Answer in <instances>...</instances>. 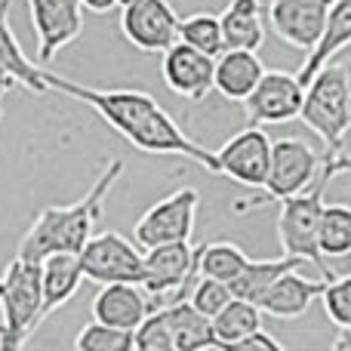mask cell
I'll list each match as a JSON object with an SVG mask.
<instances>
[{"label":"cell","mask_w":351,"mask_h":351,"mask_svg":"<svg viewBox=\"0 0 351 351\" xmlns=\"http://www.w3.org/2000/svg\"><path fill=\"white\" fill-rule=\"evenodd\" d=\"M342 173H351V154H324V164L317 179L311 182L305 191L293 194V197L280 200L278 213V241L284 256H296V259L308 262L321 271V278H336L327 265H324V253L317 243V228H321V213H324V194L327 185Z\"/></svg>","instance_id":"obj_3"},{"label":"cell","mask_w":351,"mask_h":351,"mask_svg":"<svg viewBox=\"0 0 351 351\" xmlns=\"http://www.w3.org/2000/svg\"><path fill=\"white\" fill-rule=\"evenodd\" d=\"M231 351H280V342L259 327V330H253L250 336H243V339L237 342Z\"/></svg>","instance_id":"obj_33"},{"label":"cell","mask_w":351,"mask_h":351,"mask_svg":"<svg viewBox=\"0 0 351 351\" xmlns=\"http://www.w3.org/2000/svg\"><path fill=\"white\" fill-rule=\"evenodd\" d=\"M136 348L139 351H176L170 308H154L152 315L136 327Z\"/></svg>","instance_id":"obj_30"},{"label":"cell","mask_w":351,"mask_h":351,"mask_svg":"<svg viewBox=\"0 0 351 351\" xmlns=\"http://www.w3.org/2000/svg\"><path fill=\"white\" fill-rule=\"evenodd\" d=\"M231 299H234L231 287L219 278H206V274H200L197 284H194L191 293H188V302H191L197 311H204L206 317H216Z\"/></svg>","instance_id":"obj_31"},{"label":"cell","mask_w":351,"mask_h":351,"mask_svg":"<svg viewBox=\"0 0 351 351\" xmlns=\"http://www.w3.org/2000/svg\"><path fill=\"white\" fill-rule=\"evenodd\" d=\"M80 262H84L86 280L93 284H142V271H145V250L139 243L127 241L117 231H102L86 241L80 250Z\"/></svg>","instance_id":"obj_8"},{"label":"cell","mask_w":351,"mask_h":351,"mask_svg":"<svg viewBox=\"0 0 351 351\" xmlns=\"http://www.w3.org/2000/svg\"><path fill=\"white\" fill-rule=\"evenodd\" d=\"M197 278H200V243L194 247L191 241H176L145 250L142 287H145L148 299H152V311L188 299Z\"/></svg>","instance_id":"obj_6"},{"label":"cell","mask_w":351,"mask_h":351,"mask_svg":"<svg viewBox=\"0 0 351 351\" xmlns=\"http://www.w3.org/2000/svg\"><path fill=\"white\" fill-rule=\"evenodd\" d=\"M47 84H49V90L62 93V96L90 105L117 136H123L139 152L182 154V158L194 160L197 167H204L206 173L219 176L216 152H206L204 145H197L173 121L170 111L154 96H148L145 90H96V86L77 84V80H65L53 71H47Z\"/></svg>","instance_id":"obj_1"},{"label":"cell","mask_w":351,"mask_h":351,"mask_svg":"<svg viewBox=\"0 0 351 351\" xmlns=\"http://www.w3.org/2000/svg\"><path fill=\"white\" fill-rule=\"evenodd\" d=\"M43 278L40 262L16 259L0 274V351H19L43 324Z\"/></svg>","instance_id":"obj_4"},{"label":"cell","mask_w":351,"mask_h":351,"mask_svg":"<svg viewBox=\"0 0 351 351\" xmlns=\"http://www.w3.org/2000/svg\"><path fill=\"white\" fill-rule=\"evenodd\" d=\"M176 333V351H200V348H219L216 333H213V317L197 311L188 299L167 305Z\"/></svg>","instance_id":"obj_24"},{"label":"cell","mask_w":351,"mask_h":351,"mask_svg":"<svg viewBox=\"0 0 351 351\" xmlns=\"http://www.w3.org/2000/svg\"><path fill=\"white\" fill-rule=\"evenodd\" d=\"M130 3H136V0H117V6H130Z\"/></svg>","instance_id":"obj_38"},{"label":"cell","mask_w":351,"mask_h":351,"mask_svg":"<svg viewBox=\"0 0 351 351\" xmlns=\"http://www.w3.org/2000/svg\"><path fill=\"white\" fill-rule=\"evenodd\" d=\"M271 145L268 133L262 127H243L225 142L216 152L219 176L237 182L247 188H262L268 179V167H271Z\"/></svg>","instance_id":"obj_12"},{"label":"cell","mask_w":351,"mask_h":351,"mask_svg":"<svg viewBox=\"0 0 351 351\" xmlns=\"http://www.w3.org/2000/svg\"><path fill=\"white\" fill-rule=\"evenodd\" d=\"M16 84H19V80H16V74H12L10 68H3V65H0V102H3V96H6V93H10Z\"/></svg>","instance_id":"obj_34"},{"label":"cell","mask_w":351,"mask_h":351,"mask_svg":"<svg viewBox=\"0 0 351 351\" xmlns=\"http://www.w3.org/2000/svg\"><path fill=\"white\" fill-rule=\"evenodd\" d=\"M148 315H152V299L142 284H130V280L102 284V290L93 299V317L111 327L136 330Z\"/></svg>","instance_id":"obj_16"},{"label":"cell","mask_w":351,"mask_h":351,"mask_svg":"<svg viewBox=\"0 0 351 351\" xmlns=\"http://www.w3.org/2000/svg\"><path fill=\"white\" fill-rule=\"evenodd\" d=\"M179 40H185L188 47L216 59V56L225 53L222 19L213 16V12H191V16L179 19Z\"/></svg>","instance_id":"obj_27"},{"label":"cell","mask_w":351,"mask_h":351,"mask_svg":"<svg viewBox=\"0 0 351 351\" xmlns=\"http://www.w3.org/2000/svg\"><path fill=\"white\" fill-rule=\"evenodd\" d=\"M10 3L12 0H0V65L10 68V71L16 74L19 86L37 93V96H40V93H49L47 71L22 53L16 34H12V28H10Z\"/></svg>","instance_id":"obj_22"},{"label":"cell","mask_w":351,"mask_h":351,"mask_svg":"<svg viewBox=\"0 0 351 351\" xmlns=\"http://www.w3.org/2000/svg\"><path fill=\"white\" fill-rule=\"evenodd\" d=\"M327 280L330 278H321V280L302 278L299 268L284 271L274 280L271 290L265 293V299H262V305H259L262 315H271V317H278V321H299L302 315H308L311 302L321 299Z\"/></svg>","instance_id":"obj_17"},{"label":"cell","mask_w":351,"mask_h":351,"mask_svg":"<svg viewBox=\"0 0 351 351\" xmlns=\"http://www.w3.org/2000/svg\"><path fill=\"white\" fill-rule=\"evenodd\" d=\"M121 31L142 53H167L179 40V16L170 0H136L121 6Z\"/></svg>","instance_id":"obj_13"},{"label":"cell","mask_w":351,"mask_h":351,"mask_svg":"<svg viewBox=\"0 0 351 351\" xmlns=\"http://www.w3.org/2000/svg\"><path fill=\"white\" fill-rule=\"evenodd\" d=\"M74 348L77 351H133L136 348V330L111 327L93 317L80 333L74 336Z\"/></svg>","instance_id":"obj_29"},{"label":"cell","mask_w":351,"mask_h":351,"mask_svg":"<svg viewBox=\"0 0 351 351\" xmlns=\"http://www.w3.org/2000/svg\"><path fill=\"white\" fill-rule=\"evenodd\" d=\"M0 117H3V111H0Z\"/></svg>","instance_id":"obj_39"},{"label":"cell","mask_w":351,"mask_h":351,"mask_svg":"<svg viewBox=\"0 0 351 351\" xmlns=\"http://www.w3.org/2000/svg\"><path fill=\"white\" fill-rule=\"evenodd\" d=\"M84 3V10L90 12H111L117 6V0H80Z\"/></svg>","instance_id":"obj_35"},{"label":"cell","mask_w":351,"mask_h":351,"mask_svg":"<svg viewBox=\"0 0 351 351\" xmlns=\"http://www.w3.org/2000/svg\"><path fill=\"white\" fill-rule=\"evenodd\" d=\"M346 71H348V105H351V62L346 65Z\"/></svg>","instance_id":"obj_37"},{"label":"cell","mask_w":351,"mask_h":351,"mask_svg":"<svg viewBox=\"0 0 351 351\" xmlns=\"http://www.w3.org/2000/svg\"><path fill=\"white\" fill-rule=\"evenodd\" d=\"M241 105L250 127H274V123L296 121L305 105V84L299 80V74L265 71L256 90Z\"/></svg>","instance_id":"obj_10"},{"label":"cell","mask_w":351,"mask_h":351,"mask_svg":"<svg viewBox=\"0 0 351 351\" xmlns=\"http://www.w3.org/2000/svg\"><path fill=\"white\" fill-rule=\"evenodd\" d=\"M262 327V308L247 299H231L216 317H213V333H216L219 348H234L243 336H250L253 330Z\"/></svg>","instance_id":"obj_25"},{"label":"cell","mask_w":351,"mask_h":351,"mask_svg":"<svg viewBox=\"0 0 351 351\" xmlns=\"http://www.w3.org/2000/svg\"><path fill=\"white\" fill-rule=\"evenodd\" d=\"M305 262L296 259V256H280V259H250L243 265V271L231 280V293L237 299H247V302L262 305L265 293L274 287V280L284 271H293V268H302Z\"/></svg>","instance_id":"obj_23"},{"label":"cell","mask_w":351,"mask_h":351,"mask_svg":"<svg viewBox=\"0 0 351 351\" xmlns=\"http://www.w3.org/2000/svg\"><path fill=\"white\" fill-rule=\"evenodd\" d=\"M160 74H164V84L170 86L176 96L188 99V102H204L213 93L216 59L194 47H188L185 40H176L164 53Z\"/></svg>","instance_id":"obj_15"},{"label":"cell","mask_w":351,"mask_h":351,"mask_svg":"<svg viewBox=\"0 0 351 351\" xmlns=\"http://www.w3.org/2000/svg\"><path fill=\"white\" fill-rule=\"evenodd\" d=\"M321 302L327 317L336 327H348L351 324V274L348 278H330L321 293Z\"/></svg>","instance_id":"obj_32"},{"label":"cell","mask_w":351,"mask_h":351,"mask_svg":"<svg viewBox=\"0 0 351 351\" xmlns=\"http://www.w3.org/2000/svg\"><path fill=\"white\" fill-rule=\"evenodd\" d=\"M28 12L37 34V65H49L84 31L80 0H28Z\"/></svg>","instance_id":"obj_11"},{"label":"cell","mask_w":351,"mask_h":351,"mask_svg":"<svg viewBox=\"0 0 351 351\" xmlns=\"http://www.w3.org/2000/svg\"><path fill=\"white\" fill-rule=\"evenodd\" d=\"M348 43H351V0H333L321 40H317V47L311 49V53H305V62L299 65V71H296L299 80L308 86L311 77H315L327 62H333L336 56L348 47Z\"/></svg>","instance_id":"obj_20"},{"label":"cell","mask_w":351,"mask_h":351,"mask_svg":"<svg viewBox=\"0 0 351 351\" xmlns=\"http://www.w3.org/2000/svg\"><path fill=\"white\" fill-rule=\"evenodd\" d=\"M200 194L197 188L185 185L167 194L154 206H148L139 216L133 228V241L142 250L158 247V243H176V241H191L194 234V219H197Z\"/></svg>","instance_id":"obj_7"},{"label":"cell","mask_w":351,"mask_h":351,"mask_svg":"<svg viewBox=\"0 0 351 351\" xmlns=\"http://www.w3.org/2000/svg\"><path fill=\"white\" fill-rule=\"evenodd\" d=\"M324 164V152H315L305 139L299 136H287L278 139L271 145V167H268V179L262 185V200L271 204V200H284L293 194L305 191L311 182L317 179Z\"/></svg>","instance_id":"obj_9"},{"label":"cell","mask_w":351,"mask_h":351,"mask_svg":"<svg viewBox=\"0 0 351 351\" xmlns=\"http://www.w3.org/2000/svg\"><path fill=\"white\" fill-rule=\"evenodd\" d=\"M247 262L250 256L243 253V247H237L231 241L200 243V274H206V278H219L225 284H231L243 271Z\"/></svg>","instance_id":"obj_28"},{"label":"cell","mask_w":351,"mask_h":351,"mask_svg":"<svg viewBox=\"0 0 351 351\" xmlns=\"http://www.w3.org/2000/svg\"><path fill=\"white\" fill-rule=\"evenodd\" d=\"M317 243L324 256H348L351 253V206L346 204H324Z\"/></svg>","instance_id":"obj_26"},{"label":"cell","mask_w":351,"mask_h":351,"mask_svg":"<svg viewBox=\"0 0 351 351\" xmlns=\"http://www.w3.org/2000/svg\"><path fill=\"white\" fill-rule=\"evenodd\" d=\"M330 6H333V0H271L268 22L287 47L311 53L324 34Z\"/></svg>","instance_id":"obj_14"},{"label":"cell","mask_w":351,"mask_h":351,"mask_svg":"<svg viewBox=\"0 0 351 351\" xmlns=\"http://www.w3.org/2000/svg\"><path fill=\"white\" fill-rule=\"evenodd\" d=\"M302 123L315 130L324 142V154L346 152V133L351 127V105H348V71L339 62H327L305 86Z\"/></svg>","instance_id":"obj_5"},{"label":"cell","mask_w":351,"mask_h":351,"mask_svg":"<svg viewBox=\"0 0 351 351\" xmlns=\"http://www.w3.org/2000/svg\"><path fill=\"white\" fill-rule=\"evenodd\" d=\"M127 164L121 158H111L108 164L102 167V173L96 176V182L90 185V191L84 194L74 204H53L43 206L40 213L34 216L31 228L25 231L22 243H19L16 253L25 256V259L40 262L43 256L49 253H80L86 247L93 234H96V225L105 213V200H108V191L117 185V179L123 176Z\"/></svg>","instance_id":"obj_2"},{"label":"cell","mask_w":351,"mask_h":351,"mask_svg":"<svg viewBox=\"0 0 351 351\" xmlns=\"http://www.w3.org/2000/svg\"><path fill=\"white\" fill-rule=\"evenodd\" d=\"M336 348H339V351H351V324H348V327H339V336H336Z\"/></svg>","instance_id":"obj_36"},{"label":"cell","mask_w":351,"mask_h":351,"mask_svg":"<svg viewBox=\"0 0 351 351\" xmlns=\"http://www.w3.org/2000/svg\"><path fill=\"white\" fill-rule=\"evenodd\" d=\"M225 49H256L265 43V22H262L259 0H231L222 16Z\"/></svg>","instance_id":"obj_21"},{"label":"cell","mask_w":351,"mask_h":351,"mask_svg":"<svg viewBox=\"0 0 351 351\" xmlns=\"http://www.w3.org/2000/svg\"><path fill=\"white\" fill-rule=\"evenodd\" d=\"M265 68L256 49H225L216 56V74H213V90L228 102H243L256 84L262 80Z\"/></svg>","instance_id":"obj_18"},{"label":"cell","mask_w":351,"mask_h":351,"mask_svg":"<svg viewBox=\"0 0 351 351\" xmlns=\"http://www.w3.org/2000/svg\"><path fill=\"white\" fill-rule=\"evenodd\" d=\"M40 278H43V308H47V317H49L56 308L71 302V299L77 296L80 284L86 280L80 253H65V250H59V253L43 256Z\"/></svg>","instance_id":"obj_19"}]
</instances>
